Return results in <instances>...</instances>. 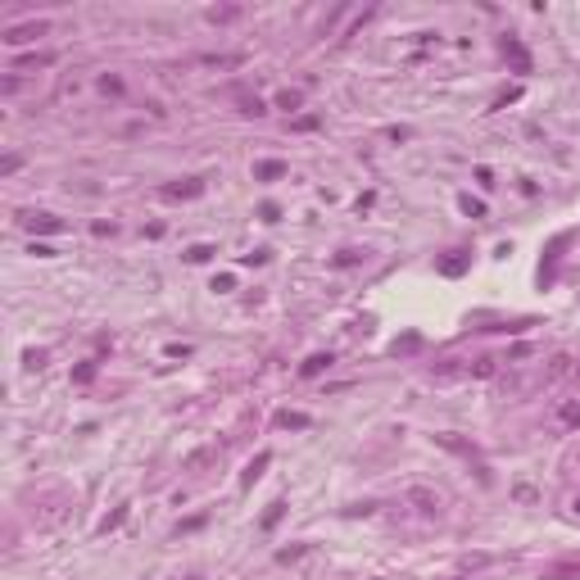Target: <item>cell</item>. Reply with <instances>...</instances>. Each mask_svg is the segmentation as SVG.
I'll use <instances>...</instances> for the list:
<instances>
[{
	"label": "cell",
	"instance_id": "5",
	"mask_svg": "<svg viewBox=\"0 0 580 580\" xmlns=\"http://www.w3.org/2000/svg\"><path fill=\"white\" fill-rule=\"evenodd\" d=\"M204 64H208V68H236V64H245V59H241V55H208Z\"/></svg>",
	"mask_w": 580,
	"mask_h": 580
},
{
	"label": "cell",
	"instance_id": "3",
	"mask_svg": "<svg viewBox=\"0 0 580 580\" xmlns=\"http://www.w3.org/2000/svg\"><path fill=\"white\" fill-rule=\"evenodd\" d=\"M504 55L513 59V68H517V73H530V59H526V50H522L517 41H504Z\"/></svg>",
	"mask_w": 580,
	"mask_h": 580
},
{
	"label": "cell",
	"instance_id": "12",
	"mask_svg": "<svg viewBox=\"0 0 580 580\" xmlns=\"http://www.w3.org/2000/svg\"><path fill=\"white\" fill-rule=\"evenodd\" d=\"M576 513H580V499H576Z\"/></svg>",
	"mask_w": 580,
	"mask_h": 580
},
{
	"label": "cell",
	"instance_id": "10",
	"mask_svg": "<svg viewBox=\"0 0 580 580\" xmlns=\"http://www.w3.org/2000/svg\"><path fill=\"white\" fill-rule=\"evenodd\" d=\"M100 91H109V96H122V77H100Z\"/></svg>",
	"mask_w": 580,
	"mask_h": 580
},
{
	"label": "cell",
	"instance_id": "1",
	"mask_svg": "<svg viewBox=\"0 0 580 580\" xmlns=\"http://www.w3.org/2000/svg\"><path fill=\"white\" fill-rule=\"evenodd\" d=\"M41 32H45V23H23V28H10V32H5V41L23 45V41H36Z\"/></svg>",
	"mask_w": 580,
	"mask_h": 580
},
{
	"label": "cell",
	"instance_id": "8",
	"mask_svg": "<svg viewBox=\"0 0 580 580\" xmlns=\"http://www.w3.org/2000/svg\"><path fill=\"white\" fill-rule=\"evenodd\" d=\"M241 114H263V100L259 96H241Z\"/></svg>",
	"mask_w": 580,
	"mask_h": 580
},
{
	"label": "cell",
	"instance_id": "11",
	"mask_svg": "<svg viewBox=\"0 0 580 580\" xmlns=\"http://www.w3.org/2000/svg\"><path fill=\"white\" fill-rule=\"evenodd\" d=\"M277 105H281V109H299V91H281Z\"/></svg>",
	"mask_w": 580,
	"mask_h": 580
},
{
	"label": "cell",
	"instance_id": "6",
	"mask_svg": "<svg viewBox=\"0 0 580 580\" xmlns=\"http://www.w3.org/2000/svg\"><path fill=\"white\" fill-rule=\"evenodd\" d=\"M254 173H259L263 182H272V177H281V173H286V164H277V159H272V164H259Z\"/></svg>",
	"mask_w": 580,
	"mask_h": 580
},
{
	"label": "cell",
	"instance_id": "2",
	"mask_svg": "<svg viewBox=\"0 0 580 580\" xmlns=\"http://www.w3.org/2000/svg\"><path fill=\"white\" fill-rule=\"evenodd\" d=\"M408 504L417 513H440V494L436 490H408Z\"/></svg>",
	"mask_w": 580,
	"mask_h": 580
},
{
	"label": "cell",
	"instance_id": "7",
	"mask_svg": "<svg viewBox=\"0 0 580 580\" xmlns=\"http://www.w3.org/2000/svg\"><path fill=\"white\" fill-rule=\"evenodd\" d=\"M327 363H331L327 354H318V358H308V363H304V376H318L322 367H327Z\"/></svg>",
	"mask_w": 580,
	"mask_h": 580
},
{
	"label": "cell",
	"instance_id": "4",
	"mask_svg": "<svg viewBox=\"0 0 580 580\" xmlns=\"http://www.w3.org/2000/svg\"><path fill=\"white\" fill-rule=\"evenodd\" d=\"M567 372H571V358H567V354H558V358L548 363V372H544V381H562V376H567Z\"/></svg>",
	"mask_w": 580,
	"mask_h": 580
},
{
	"label": "cell",
	"instance_id": "9",
	"mask_svg": "<svg viewBox=\"0 0 580 580\" xmlns=\"http://www.w3.org/2000/svg\"><path fill=\"white\" fill-rule=\"evenodd\" d=\"M28 227H41V231H59V218H23Z\"/></svg>",
	"mask_w": 580,
	"mask_h": 580
}]
</instances>
